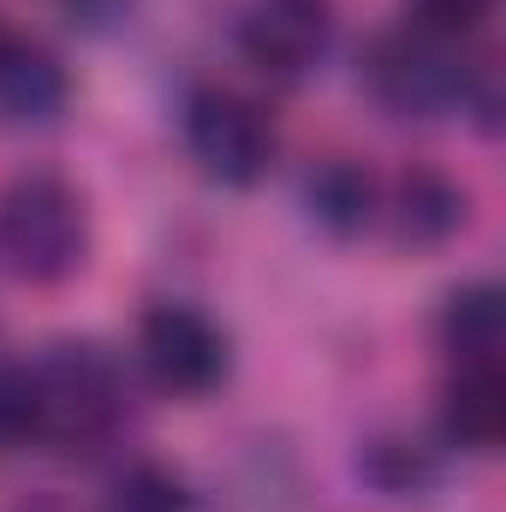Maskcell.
Returning <instances> with one entry per match:
<instances>
[{
  "label": "cell",
  "mask_w": 506,
  "mask_h": 512,
  "mask_svg": "<svg viewBox=\"0 0 506 512\" xmlns=\"http://www.w3.org/2000/svg\"><path fill=\"white\" fill-rule=\"evenodd\" d=\"M90 251V209L54 173H24L0 191V274L24 286L66 280Z\"/></svg>",
  "instance_id": "obj_1"
},
{
  "label": "cell",
  "mask_w": 506,
  "mask_h": 512,
  "mask_svg": "<svg viewBox=\"0 0 506 512\" xmlns=\"http://www.w3.org/2000/svg\"><path fill=\"white\" fill-rule=\"evenodd\" d=\"M108 512H197V501H191V489L173 471L131 465L126 477L114 483V495H108Z\"/></svg>",
  "instance_id": "obj_12"
},
{
  "label": "cell",
  "mask_w": 506,
  "mask_h": 512,
  "mask_svg": "<svg viewBox=\"0 0 506 512\" xmlns=\"http://www.w3.org/2000/svg\"><path fill=\"white\" fill-rule=\"evenodd\" d=\"M465 221V191L441 173H405L393 191V239L399 245H441Z\"/></svg>",
  "instance_id": "obj_9"
},
{
  "label": "cell",
  "mask_w": 506,
  "mask_h": 512,
  "mask_svg": "<svg viewBox=\"0 0 506 512\" xmlns=\"http://www.w3.org/2000/svg\"><path fill=\"white\" fill-rule=\"evenodd\" d=\"M364 72H370V90H376L393 114H417V120L447 114L465 96L459 42L435 36V30H417V24L381 36L376 48H370V66Z\"/></svg>",
  "instance_id": "obj_4"
},
{
  "label": "cell",
  "mask_w": 506,
  "mask_h": 512,
  "mask_svg": "<svg viewBox=\"0 0 506 512\" xmlns=\"http://www.w3.org/2000/svg\"><path fill=\"white\" fill-rule=\"evenodd\" d=\"M66 108V72L42 42L6 36L0 30V120L12 126H42Z\"/></svg>",
  "instance_id": "obj_8"
},
{
  "label": "cell",
  "mask_w": 506,
  "mask_h": 512,
  "mask_svg": "<svg viewBox=\"0 0 506 512\" xmlns=\"http://www.w3.org/2000/svg\"><path fill=\"white\" fill-rule=\"evenodd\" d=\"M310 215L328 227V233H364L370 215H376V179L352 161H328L316 179H310Z\"/></svg>",
  "instance_id": "obj_11"
},
{
  "label": "cell",
  "mask_w": 506,
  "mask_h": 512,
  "mask_svg": "<svg viewBox=\"0 0 506 512\" xmlns=\"http://www.w3.org/2000/svg\"><path fill=\"white\" fill-rule=\"evenodd\" d=\"M36 441V382L18 364H0V453Z\"/></svg>",
  "instance_id": "obj_13"
},
{
  "label": "cell",
  "mask_w": 506,
  "mask_h": 512,
  "mask_svg": "<svg viewBox=\"0 0 506 512\" xmlns=\"http://www.w3.org/2000/svg\"><path fill=\"white\" fill-rule=\"evenodd\" d=\"M441 429L447 441L489 453L506 435V382H501V358H465L453 364V382L441 393Z\"/></svg>",
  "instance_id": "obj_7"
},
{
  "label": "cell",
  "mask_w": 506,
  "mask_h": 512,
  "mask_svg": "<svg viewBox=\"0 0 506 512\" xmlns=\"http://www.w3.org/2000/svg\"><path fill=\"white\" fill-rule=\"evenodd\" d=\"M495 0H411V24L417 30H435L447 42H459L465 30H477V18L489 12Z\"/></svg>",
  "instance_id": "obj_14"
},
{
  "label": "cell",
  "mask_w": 506,
  "mask_h": 512,
  "mask_svg": "<svg viewBox=\"0 0 506 512\" xmlns=\"http://www.w3.org/2000/svg\"><path fill=\"white\" fill-rule=\"evenodd\" d=\"M137 358L149 382L179 399H203L227 382V334L191 304H155L137 322Z\"/></svg>",
  "instance_id": "obj_5"
},
{
  "label": "cell",
  "mask_w": 506,
  "mask_h": 512,
  "mask_svg": "<svg viewBox=\"0 0 506 512\" xmlns=\"http://www.w3.org/2000/svg\"><path fill=\"white\" fill-rule=\"evenodd\" d=\"M185 143L197 167L221 185H256L274 161V120L256 108L251 96L209 84L185 102Z\"/></svg>",
  "instance_id": "obj_3"
},
{
  "label": "cell",
  "mask_w": 506,
  "mask_h": 512,
  "mask_svg": "<svg viewBox=\"0 0 506 512\" xmlns=\"http://www.w3.org/2000/svg\"><path fill=\"white\" fill-rule=\"evenodd\" d=\"M441 334H447V352L453 364L465 358H501V334H506V310L495 286H465L447 298V316H441Z\"/></svg>",
  "instance_id": "obj_10"
},
{
  "label": "cell",
  "mask_w": 506,
  "mask_h": 512,
  "mask_svg": "<svg viewBox=\"0 0 506 512\" xmlns=\"http://www.w3.org/2000/svg\"><path fill=\"white\" fill-rule=\"evenodd\" d=\"M334 42V0H245L239 6V48L245 60L274 72V78H298L310 72Z\"/></svg>",
  "instance_id": "obj_6"
},
{
  "label": "cell",
  "mask_w": 506,
  "mask_h": 512,
  "mask_svg": "<svg viewBox=\"0 0 506 512\" xmlns=\"http://www.w3.org/2000/svg\"><path fill=\"white\" fill-rule=\"evenodd\" d=\"M30 382H36V441L78 453V447L108 441V429L120 423V370L90 340L54 346L30 370Z\"/></svg>",
  "instance_id": "obj_2"
}]
</instances>
